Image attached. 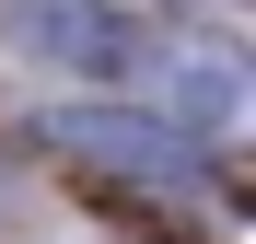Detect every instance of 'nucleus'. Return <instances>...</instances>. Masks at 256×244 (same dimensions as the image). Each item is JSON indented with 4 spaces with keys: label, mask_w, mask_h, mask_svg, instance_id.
<instances>
[{
    "label": "nucleus",
    "mask_w": 256,
    "mask_h": 244,
    "mask_svg": "<svg viewBox=\"0 0 256 244\" xmlns=\"http://www.w3.org/2000/svg\"><path fill=\"white\" fill-rule=\"evenodd\" d=\"M12 35L47 70H116L128 58V23L105 12V0H12Z\"/></svg>",
    "instance_id": "2"
},
{
    "label": "nucleus",
    "mask_w": 256,
    "mask_h": 244,
    "mask_svg": "<svg viewBox=\"0 0 256 244\" xmlns=\"http://www.w3.org/2000/svg\"><path fill=\"white\" fill-rule=\"evenodd\" d=\"M140 116L175 151H222L233 128H244V105H256V70H244V47L233 35H198V23H175V35H152L140 47Z\"/></svg>",
    "instance_id": "1"
}]
</instances>
